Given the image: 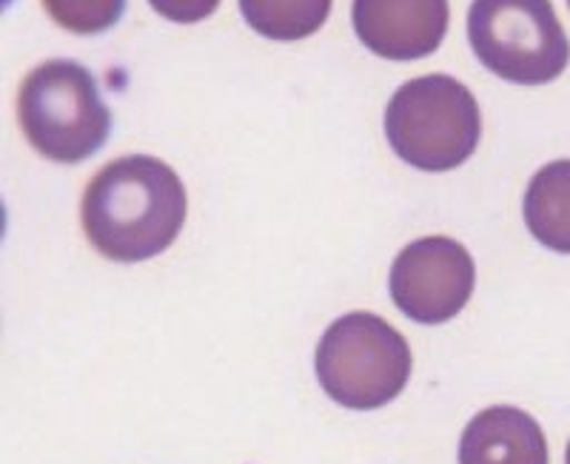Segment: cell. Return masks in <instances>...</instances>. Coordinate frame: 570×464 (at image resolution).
<instances>
[{"label":"cell","instance_id":"5","mask_svg":"<svg viewBox=\"0 0 570 464\" xmlns=\"http://www.w3.org/2000/svg\"><path fill=\"white\" fill-rule=\"evenodd\" d=\"M468 40L480 63L508 83H551L570 60L551 0H473Z\"/></svg>","mask_w":570,"mask_h":464},{"label":"cell","instance_id":"12","mask_svg":"<svg viewBox=\"0 0 570 464\" xmlns=\"http://www.w3.org/2000/svg\"><path fill=\"white\" fill-rule=\"evenodd\" d=\"M149 3L157 14L175 23H197L220 7V0H149Z\"/></svg>","mask_w":570,"mask_h":464},{"label":"cell","instance_id":"4","mask_svg":"<svg viewBox=\"0 0 570 464\" xmlns=\"http://www.w3.org/2000/svg\"><path fill=\"white\" fill-rule=\"evenodd\" d=\"M411 348L385 319L365 310L340 316L317 345V379L325 394L351 411H376L405 391Z\"/></svg>","mask_w":570,"mask_h":464},{"label":"cell","instance_id":"6","mask_svg":"<svg viewBox=\"0 0 570 464\" xmlns=\"http://www.w3.org/2000/svg\"><path fill=\"white\" fill-rule=\"evenodd\" d=\"M476 265L451 237H422L400 251L391 265V299L422 325H442L468 305Z\"/></svg>","mask_w":570,"mask_h":464},{"label":"cell","instance_id":"13","mask_svg":"<svg viewBox=\"0 0 570 464\" xmlns=\"http://www.w3.org/2000/svg\"><path fill=\"white\" fill-rule=\"evenodd\" d=\"M564 464H570V442H568V453H564Z\"/></svg>","mask_w":570,"mask_h":464},{"label":"cell","instance_id":"7","mask_svg":"<svg viewBox=\"0 0 570 464\" xmlns=\"http://www.w3.org/2000/svg\"><path fill=\"white\" fill-rule=\"evenodd\" d=\"M354 32L385 60H420L448 32V0H354Z\"/></svg>","mask_w":570,"mask_h":464},{"label":"cell","instance_id":"11","mask_svg":"<svg viewBox=\"0 0 570 464\" xmlns=\"http://www.w3.org/2000/svg\"><path fill=\"white\" fill-rule=\"evenodd\" d=\"M58 27L75 34H100L120 20L126 0H43Z\"/></svg>","mask_w":570,"mask_h":464},{"label":"cell","instance_id":"1","mask_svg":"<svg viewBox=\"0 0 570 464\" xmlns=\"http://www.w3.org/2000/svg\"><path fill=\"white\" fill-rule=\"evenodd\" d=\"M188 200L175 168L131 155L109 162L86 186L80 219L89 243L115 263H140L171 246Z\"/></svg>","mask_w":570,"mask_h":464},{"label":"cell","instance_id":"8","mask_svg":"<svg viewBox=\"0 0 570 464\" xmlns=\"http://www.w3.org/2000/svg\"><path fill=\"white\" fill-rule=\"evenodd\" d=\"M548 442L531 413L497 405L468 422L460 464H548Z\"/></svg>","mask_w":570,"mask_h":464},{"label":"cell","instance_id":"9","mask_svg":"<svg viewBox=\"0 0 570 464\" xmlns=\"http://www.w3.org/2000/svg\"><path fill=\"white\" fill-rule=\"evenodd\" d=\"M528 231L544 248L570 254V160L542 166L525 191Z\"/></svg>","mask_w":570,"mask_h":464},{"label":"cell","instance_id":"2","mask_svg":"<svg viewBox=\"0 0 570 464\" xmlns=\"http://www.w3.org/2000/svg\"><path fill=\"white\" fill-rule=\"evenodd\" d=\"M18 120L29 146L46 160L83 162L111 131L98 80L75 60H46L20 86Z\"/></svg>","mask_w":570,"mask_h":464},{"label":"cell","instance_id":"10","mask_svg":"<svg viewBox=\"0 0 570 464\" xmlns=\"http://www.w3.org/2000/svg\"><path fill=\"white\" fill-rule=\"evenodd\" d=\"M334 0H240L243 18L263 38L303 40L320 32Z\"/></svg>","mask_w":570,"mask_h":464},{"label":"cell","instance_id":"3","mask_svg":"<svg viewBox=\"0 0 570 464\" xmlns=\"http://www.w3.org/2000/svg\"><path fill=\"white\" fill-rule=\"evenodd\" d=\"M482 115L456 78L425 75L402 83L385 109V137L400 160L420 171H451L476 151Z\"/></svg>","mask_w":570,"mask_h":464},{"label":"cell","instance_id":"14","mask_svg":"<svg viewBox=\"0 0 570 464\" xmlns=\"http://www.w3.org/2000/svg\"><path fill=\"white\" fill-rule=\"evenodd\" d=\"M568 7H570V0H568Z\"/></svg>","mask_w":570,"mask_h":464}]
</instances>
